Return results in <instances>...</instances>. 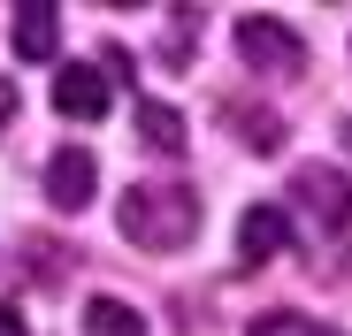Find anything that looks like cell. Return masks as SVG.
Listing matches in <instances>:
<instances>
[{
    "mask_svg": "<svg viewBox=\"0 0 352 336\" xmlns=\"http://www.w3.org/2000/svg\"><path fill=\"white\" fill-rule=\"evenodd\" d=\"M115 230H123L138 252H184L199 237V199L184 184H131L115 199Z\"/></svg>",
    "mask_w": 352,
    "mask_h": 336,
    "instance_id": "obj_1",
    "label": "cell"
},
{
    "mask_svg": "<svg viewBox=\"0 0 352 336\" xmlns=\"http://www.w3.org/2000/svg\"><path fill=\"white\" fill-rule=\"evenodd\" d=\"M238 53L253 77H307V38L283 16H238Z\"/></svg>",
    "mask_w": 352,
    "mask_h": 336,
    "instance_id": "obj_2",
    "label": "cell"
},
{
    "mask_svg": "<svg viewBox=\"0 0 352 336\" xmlns=\"http://www.w3.org/2000/svg\"><path fill=\"white\" fill-rule=\"evenodd\" d=\"M54 107H62L69 123H100L115 107V77L100 62H62V69H54Z\"/></svg>",
    "mask_w": 352,
    "mask_h": 336,
    "instance_id": "obj_3",
    "label": "cell"
},
{
    "mask_svg": "<svg viewBox=\"0 0 352 336\" xmlns=\"http://www.w3.org/2000/svg\"><path fill=\"white\" fill-rule=\"evenodd\" d=\"M291 199H299V214H314V230H344L352 221V184L337 168H322V160H307L291 176Z\"/></svg>",
    "mask_w": 352,
    "mask_h": 336,
    "instance_id": "obj_4",
    "label": "cell"
},
{
    "mask_svg": "<svg viewBox=\"0 0 352 336\" xmlns=\"http://www.w3.org/2000/svg\"><path fill=\"white\" fill-rule=\"evenodd\" d=\"M92 191H100V168H92V153H85V145H62V153L46 160V199L62 206V214L92 206Z\"/></svg>",
    "mask_w": 352,
    "mask_h": 336,
    "instance_id": "obj_5",
    "label": "cell"
},
{
    "mask_svg": "<svg viewBox=\"0 0 352 336\" xmlns=\"http://www.w3.org/2000/svg\"><path fill=\"white\" fill-rule=\"evenodd\" d=\"M283 245H291V214H283V206H245V221H238V260H245V267H268Z\"/></svg>",
    "mask_w": 352,
    "mask_h": 336,
    "instance_id": "obj_6",
    "label": "cell"
},
{
    "mask_svg": "<svg viewBox=\"0 0 352 336\" xmlns=\"http://www.w3.org/2000/svg\"><path fill=\"white\" fill-rule=\"evenodd\" d=\"M8 38H16V53H23V62H54V53H62V16H54L46 0H23Z\"/></svg>",
    "mask_w": 352,
    "mask_h": 336,
    "instance_id": "obj_7",
    "label": "cell"
},
{
    "mask_svg": "<svg viewBox=\"0 0 352 336\" xmlns=\"http://www.w3.org/2000/svg\"><path fill=\"white\" fill-rule=\"evenodd\" d=\"M138 138H146L153 153H184V145H192V130H184V115H176L168 99H138Z\"/></svg>",
    "mask_w": 352,
    "mask_h": 336,
    "instance_id": "obj_8",
    "label": "cell"
},
{
    "mask_svg": "<svg viewBox=\"0 0 352 336\" xmlns=\"http://www.w3.org/2000/svg\"><path fill=\"white\" fill-rule=\"evenodd\" d=\"M85 336H146V313H138L131 298H107V291H100V298L85 306Z\"/></svg>",
    "mask_w": 352,
    "mask_h": 336,
    "instance_id": "obj_9",
    "label": "cell"
},
{
    "mask_svg": "<svg viewBox=\"0 0 352 336\" xmlns=\"http://www.w3.org/2000/svg\"><path fill=\"white\" fill-rule=\"evenodd\" d=\"M230 130H238L253 153H276V145H283V123L268 115V107H230Z\"/></svg>",
    "mask_w": 352,
    "mask_h": 336,
    "instance_id": "obj_10",
    "label": "cell"
},
{
    "mask_svg": "<svg viewBox=\"0 0 352 336\" xmlns=\"http://www.w3.org/2000/svg\"><path fill=\"white\" fill-rule=\"evenodd\" d=\"M0 336H31V328H23V313H16V306H0Z\"/></svg>",
    "mask_w": 352,
    "mask_h": 336,
    "instance_id": "obj_11",
    "label": "cell"
},
{
    "mask_svg": "<svg viewBox=\"0 0 352 336\" xmlns=\"http://www.w3.org/2000/svg\"><path fill=\"white\" fill-rule=\"evenodd\" d=\"M8 115H16V84L0 77V123H8Z\"/></svg>",
    "mask_w": 352,
    "mask_h": 336,
    "instance_id": "obj_12",
    "label": "cell"
},
{
    "mask_svg": "<svg viewBox=\"0 0 352 336\" xmlns=\"http://www.w3.org/2000/svg\"><path fill=\"white\" fill-rule=\"evenodd\" d=\"M291 336H337V328H307V321H291Z\"/></svg>",
    "mask_w": 352,
    "mask_h": 336,
    "instance_id": "obj_13",
    "label": "cell"
},
{
    "mask_svg": "<svg viewBox=\"0 0 352 336\" xmlns=\"http://www.w3.org/2000/svg\"><path fill=\"white\" fill-rule=\"evenodd\" d=\"M344 138H352V123H344Z\"/></svg>",
    "mask_w": 352,
    "mask_h": 336,
    "instance_id": "obj_14",
    "label": "cell"
}]
</instances>
